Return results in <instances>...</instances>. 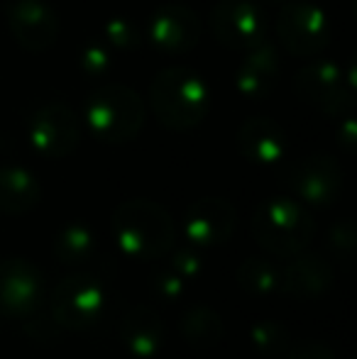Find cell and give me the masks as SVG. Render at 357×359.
Returning <instances> with one entry per match:
<instances>
[{
    "label": "cell",
    "mask_w": 357,
    "mask_h": 359,
    "mask_svg": "<svg viewBox=\"0 0 357 359\" xmlns=\"http://www.w3.org/2000/svg\"><path fill=\"white\" fill-rule=\"evenodd\" d=\"M289 359H335L333 350L321 342H304V345H296L289 350Z\"/></svg>",
    "instance_id": "obj_30"
},
{
    "label": "cell",
    "mask_w": 357,
    "mask_h": 359,
    "mask_svg": "<svg viewBox=\"0 0 357 359\" xmlns=\"http://www.w3.org/2000/svg\"><path fill=\"white\" fill-rule=\"evenodd\" d=\"M210 32L223 47L228 49H248L264 42L267 22L264 13L252 0H220L210 10Z\"/></svg>",
    "instance_id": "obj_9"
},
{
    "label": "cell",
    "mask_w": 357,
    "mask_h": 359,
    "mask_svg": "<svg viewBox=\"0 0 357 359\" xmlns=\"http://www.w3.org/2000/svg\"><path fill=\"white\" fill-rule=\"evenodd\" d=\"M22 332L34 342H42V345H49V342H57L59 335H62V325L54 320V316L49 311H42L37 308L34 313L22 318Z\"/></svg>",
    "instance_id": "obj_26"
},
{
    "label": "cell",
    "mask_w": 357,
    "mask_h": 359,
    "mask_svg": "<svg viewBox=\"0 0 357 359\" xmlns=\"http://www.w3.org/2000/svg\"><path fill=\"white\" fill-rule=\"evenodd\" d=\"M250 230L264 252L281 259H291L311 245L316 222L309 210L296 201L269 198L255 208Z\"/></svg>",
    "instance_id": "obj_3"
},
{
    "label": "cell",
    "mask_w": 357,
    "mask_h": 359,
    "mask_svg": "<svg viewBox=\"0 0 357 359\" xmlns=\"http://www.w3.org/2000/svg\"><path fill=\"white\" fill-rule=\"evenodd\" d=\"M250 342H252L255 352H260L267 359L286 357L291 350V335L281 323L276 320H260L250 330Z\"/></svg>",
    "instance_id": "obj_23"
},
{
    "label": "cell",
    "mask_w": 357,
    "mask_h": 359,
    "mask_svg": "<svg viewBox=\"0 0 357 359\" xmlns=\"http://www.w3.org/2000/svg\"><path fill=\"white\" fill-rule=\"evenodd\" d=\"M98 245H95V235L90 232L88 225L81 222H72V225L62 227L54 237V257L62 264L69 266H81L86 264L90 257L95 255Z\"/></svg>",
    "instance_id": "obj_21"
},
{
    "label": "cell",
    "mask_w": 357,
    "mask_h": 359,
    "mask_svg": "<svg viewBox=\"0 0 357 359\" xmlns=\"http://www.w3.org/2000/svg\"><path fill=\"white\" fill-rule=\"evenodd\" d=\"M152 291H154V296L162 298V301L174 303L184 296L186 279L174 269H159V271H154V276H152Z\"/></svg>",
    "instance_id": "obj_27"
},
{
    "label": "cell",
    "mask_w": 357,
    "mask_h": 359,
    "mask_svg": "<svg viewBox=\"0 0 357 359\" xmlns=\"http://www.w3.org/2000/svg\"><path fill=\"white\" fill-rule=\"evenodd\" d=\"M149 103L154 118L174 133L196 128L203 123L210 108V93L203 79L189 69H164L149 86Z\"/></svg>",
    "instance_id": "obj_2"
},
{
    "label": "cell",
    "mask_w": 357,
    "mask_h": 359,
    "mask_svg": "<svg viewBox=\"0 0 357 359\" xmlns=\"http://www.w3.org/2000/svg\"><path fill=\"white\" fill-rule=\"evenodd\" d=\"M44 306V274L27 259H0V316L25 318Z\"/></svg>",
    "instance_id": "obj_10"
},
{
    "label": "cell",
    "mask_w": 357,
    "mask_h": 359,
    "mask_svg": "<svg viewBox=\"0 0 357 359\" xmlns=\"http://www.w3.org/2000/svg\"><path fill=\"white\" fill-rule=\"evenodd\" d=\"M147 39L159 52L186 54L201 42V20L186 5H164L149 18Z\"/></svg>",
    "instance_id": "obj_14"
},
{
    "label": "cell",
    "mask_w": 357,
    "mask_h": 359,
    "mask_svg": "<svg viewBox=\"0 0 357 359\" xmlns=\"http://www.w3.org/2000/svg\"><path fill=\"white\" fill-rule=\"evenodd\" d=\"M172 269L179 271L184 279H194L203 271V255H201L198 247L184 245L179 250L172 252Z\"/></svg>",
    "instance_id": "obj_28"
},
{
    "label": "cell",
    "mask_w": 357,
    "mask_h": 359,
    "mask_svg": "<svg viewBox=\"0 0 357 359\" xmlns=\"http://www.w3.org/2000/svg\"><path fill=\"white\" fill-rule=\"evenodd\" d=\"M267 3H276V5H281V3H284V0H267Z\"/></svg>",
    "instance_id": "obj_32"
},
{
    "label": "cell",
    "mask_w": 357,
    "mask_h": 359,
    "mask_svg": "<svg viewBox=\"0 0 357 359\" xmlns=\"http://www.w3.org/2000/svg\"><path fill=\"white\" fill-rule=\"evenodd\" d=\"M5 22L15 42L29 54H42L59 37V18L44 0H8Z\"/></svg>",
    "instance_id": "obj_11"
},
{
    "label": "cell",
    "mask_w": 357,
    "mask_h": 359,
    "mask_svg": "<svg viewBox=\"0 0 357 359\" xmlns=\"http://www.w3.org/2000/svg\"><path fill=\"white\" fill-rule=\"evenodd\" d=\"M27 140L37 154L47 159H64L79 147L81 120L69 105L47 103L29 115Z\"/></svg>",
    "instance_id": "obj_8"
},
{
    "label": "cell",
    "mask_w": 357,
    "mask_h": 359,
    "mask_svg": "<svg viewBox=\"0 0 357 359\" xmlns=\"http://www.w3.org/2000/svg\"><path fill=\"white\" fill-rule=\"evenodd\" d=\"M108 306V293L103 281L93 274L79 271L69 274L52 288L49 296V313L62 325V330H88L103 318Z\"/></svg>",
    "instance_id": "obj_5"
},
{
    "label": "cell",
    "mask_w": 357,
    "mask_h": 359,
    "mask_svg": "<svg viewBox=\"0 0 357 359\" xmlns=\"http://www.w3.org/2000/svg\"><path fill=\"white\" fill-rule=\"evenodd\" d=\"M355 137H357V133H355V118L348 113V115H343V128H340V142H343V147L348 151L355 149Z\"/></svg>",
    "instance_id": "obj_31"
},
{
    "label": "cell",
    "mask_w": 357,
    "mask_h": 359,
    "mask_svg": "<svg viewBox=\"0 0 357 359\" xmlns=\"http://www.w3.org/2000/svg\"><path fill=\"white\" fill-rule=\"evenodd\" d=\"M291 189L309 205H333L343 191V166L330 154L306 156L291 171Z\"/></svg>",
    "instance_id": "obj_13"
},
{
    "label": "cell",
    "mask_w": 357,
    "mask_h": 359,
    "mask_svg": "<svg viewBox=\"0 0 357 359\" xmlns=\"http://www.w3.org/2000/svg\"><path fill=\"white\" fill-rule=\"evenodd\" d=\"M235 222H238V210L230 201L218 198V196H206V198L191 203L186 210L184 235L189 245L208 250V247H218L233 237Z\"/></svg>",
    "instance_id": "obj_12"
},
{
    "label": "cell",
    "mask_w": 357,
    "mask_h": 359,
    "mask_svg": "<svg viewBox=\"0 0 357 359\" xmlns=\"http://www.w3.org/2000/svg\"><path fill=\"white\" fill-rule=\"evenodd\" d=\"M83 120L100 142L123 144L135 140L142 130L144 105L128 86L103 83L86 98Z\"/></svg>",
    "instance_id": "obj_4"
},
{
    "label": "cell",
    "mask_w": 357,
    "mask_h": 359,
    "mask_svg": "<svg viewBox=\"0 0 357 359\" xmlns=\"http://www.w3.org/2000/svg\"><path fill=\"white\" fill-rule=\"evenodd\" d=\"M325 247L328 252L340 259L345 266L353 264L355 259V247H357V235H355V222L353 220H340L325 235Z\"/></svg>",
    "instance_id": "obj_24"
},
{
    "label": "cell",
    "mask_w": 357,
    "mask_h": 359,
    "mask_svg": "<svg viewBox=\"0 0 357 359\" xmlns=\"http://www.w3.org/2000/svg\"><path fill=\"white\" fill-rule=\"evenodd\" d=\"M81 72L90 76V79H100L110 72V54H108V47L105 44H88L86 49L81 52Z\"/></svg>",
    "instance_id": "obj_29"
},
{
    "label": "cell",
    "mask_w": 357,
    "mask_h": 359,
    "mask_svg": "<svg viewBox=\"0 0 357 359\" xmlns=\"http://www.w3.org/2000/svg\"><path fill=\"white\" fill-rule=\"evenodd\" d=\"M294 90L306 105L330 115L343 118L353 110V81L343 76V69L330 59L311 62L294 76Z\"/></svg>",
    "instance_id": "obj_6"
},
{
    "label": "cell",
    "mask_w": 357,
    "mask_h": 359,
    "mask_svg": "<svg viewBox=\"0 0 357 359\" xmlns=\"http://www.w3.org/2000/svg\"><path fill=\"white\" fill-rule=\"evenodd\" d=\"M179 330L184 340L196 350H210L220 345L225 337V325L218 311L210 306H189L179 320Z\"/></svg>",
    "instance_id": "obj_20"
},
{
    "label": "cell",
    "mask_w": 357,
    "mask_h": 359,
    "mask_svg": "<svg viewBox=\"0 0 357 359\" xmlns=\"http://www.w3.org/2000/svg\"><path fill=\"white\" fill-rule=\"evenodd\" d=\"M276 39L294 57H316L330 42V22L309 0H284L276 15Z\"/></svg>",
    "instance_id": "obj_7"
},
{
    "label": "cell",
    "mask_w": 357,
    "mask_h": 359,
    "mask_svg": "<svg viewBox=\"0 0 357 359\" xmlns=\"http://www.w3.org/2000/svg\"><path fill=\"white\" fill-rule=\"evenodd\" d=\"M281 74V64L276 57V47L269 42H262L257 47L248 49L243 64L235 74V86L240 95L248 100H264L276 88V81Z\"/></svg>",
    "instance_id": "obj_16"
},
{
    "label": "cell",
    "mask_w": 357,
    "mask_h": 359,
    "mask_svg": "<svg viewBox=\"0 0 357 359\" xmlns=\"http://www.w3.org/2000/svg\"><path fill=\"white\" fill-rule=\"evenodd\" d=\"M120 340L135 357H154L164 345L162 316L149 306H133L120 323Z\"/></svg>",
    "instance_id": "obj_18"
},
{
    "label": "cell",
    "mask_w": 357,
    "mask_h": 359,
    "mask_svg": "<svg viewBox=\"0 0 357 359\" xmlns=\"http://www.w3.org/2000/svg\"><path fill=\"white\" fill-rule=\"evenodd\" d=\"M113 235L125 255L152 262L174 250L177 222L164 205L149 198H130L115 208Z\"/></svg>",
    "instance_id": "obj_1"
},
{
    "label": "cell",
    "mask_w": 357,
    "mask_h": 359,
    "mask_svg": "<svg viewBox=\"0 0 357 359\" xmlns=\"http://www.w3.org/2000/svg\"><path fill=\"white\" fill-rule=\"evenodd\" d=\"M42 201V186L22 166H0V213L25 215Z\"/></svg>",
    "instance_id": "obj_19"
},
{
    "label": "cell",
    "mask_w": 357,
    "mask_h": 359,
    "mask_svg": "<svg viewBox=\"0 0 357 359\" xmlns=\"http://www.w3.org/2000/svg\"><path fill=\"white\" fill-rule=\"evenodd\" d=\"M240 154L260 166H271L284 156L286 135L271 118H248L238 130Z\"/></svg>",
    "instance_id": "obj_17"
},
{
    "label": "cell",
    "mask_w": 357,
    "mask_h": 359,
    "mask_svg": "<svg viewBox=\"0 0 357 359\" xmlns=\"http://www.w3.org/2000/svg\"><path fill=\"white\" fill-rule=\"evenodd\" d=\"M238 284L245 293L267 296L279 291V269L262 257H248L238 266Z\"/></svg>",
    "instance_id": "obj_22"
},
{
    "label": "cell",
    "mask_w": 357,
    "mask_h": 359,
    "mask_svg": "<svg viewBox=\"0 0 357 359\" xmlns=\"http://www.w3.org/2000/svg\"><path fill=\"white\" fill-rule=\"evenodd\" d=\"M333 266L323 255L299 252L279 271V291L294 298H316L333 286Z\"/></svg>",
    "instance_id": "obj_15"
},
{
    "label": "cell",
    "mask_w": 357,
    "mask_h": 359,
    "mask_svg": "<svg viewBox=\"0 0 357 359\" xmlns=\"http://www.w3.org/2000/svg\"><path fill=\"white\" fill-rule=\"evenodd\" d=\"M142 34H144L142 27L130 18H113L105 25V42L115 49H123V52H130V49L140 47Z\"/></svg>",
    "instance_id": "obj_25"
}]
</instances>
